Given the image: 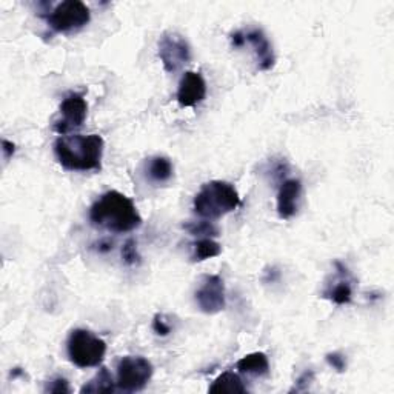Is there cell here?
<instances>
[{
	"mask_svg": "<svg viewBox=\"0 0 394 394\" xmlns=\"http://www.w3.org/2000/svg\"><path fill=\"white\" fill-rule=\"evenodd\" d=\"M90 221L97 228L121 234L139 228L142 216L130 197L111 190L91 205Z\"/></svg>",
	"mask_w": 394,
	"mask_h": 394,
	"instance_id": "obj_1",
	"label": "cell"
},
{
	"mask_svg": "<svg viewBox=\"0 0 394 394\" xmlns=\"http://www.w3.org/2000/svg\"><path fill=\"white\" fill-rule=\"evenodd\" d=\"M105 142L99 134L90 136H66L54 142V154L68 171H100L102 170Z\"/></svg>",
	"mask_w": 394,
	"mask_h": 394,
	"instance_id": "obj_2",
	"label": "cell"
},
{
	"mask_svg": "<svg viewBox=\"0 0 394 394\" xmlns=\"http://www.w3.org/2000/svg\"><path fill=\"white\" fill-rule=\"evenodd\" d=\"M192 205L197 216L208 221H216L234 211L240 205V197L231 183L211 180L200 188Z\"/></svg>",
	"mask_w": 394,
	"mask_h": 394,
	"instance_id": "obj_3",
	"label": "cell"
},
{
	"mask_svg": "<svg viewBox=\"0 0 394 394\" xmlns=\"http://www.w3.org/2000/svg\"><path fill=\"white\" fill-rule=\"evenodd\" d=\"M66 351L71 362L79 368H94L104 362L106 343L88 330L75 328L66 340Z\"/></svg>",
	"mask_w": 394,
	"mask_h": 394,
	"instance_id": "obj_4",
	"label": "cell"
},
{
	"mask_svg": "<svg viewBox=\"0 0 394 394\" xmlns=\"http://www.w3.org/2000/svg\"><path fill=\"white\" fill-rule=\"evenodd\" d=\"M44 18L53 31L73 32L87 27L91 20V11L80 0H65L57 4Z\"/></svg>",
	"mask_w": 394,
	"mask_h": 394,
	"instance_id": "obj_5",
	"label": "cell"
},
{
	"mask_svg": "<svg viewBox=\"0 0 394 394\" xmlns=\"http://www.w3.org/2000/svg\"><path fill=\"white\" fill-rule=\"evenodd\" d=\"M154 368L148 359L142 356L122 357L117 365V388L125 393L144 390L153 377Z\"/></svg>",
	"mask_w": 394,
	"mask_h": 394,
	"instance_id": "obj_6",
	"label": "cell"
},
{
	"mask_svg": "<svg viewBox=\"0 0 394 394\" xmlns=\"http://www.w3.org/2000/svg\"><path fill=\"white\" fill-rule=\"evenodd\" d=\"M159 57L166 73H178L191 62V47L179 32L165 31L159 39Z\"/></svg>",
	"mask_w": 394,
	"mask_h": 394,
	"instance_id": "obj_7",
	"label": "cell"
},
{
	"mask_svg": "<svg viewBox=\"0 0 394 394\" xmlns=\"http://www.w3.org/2000/svg\"><path fill=\"white\" fill-rule=\"evenodd\" d=\"M59 114L61 117L54 121L53 128L61 136H66L68 133L79 130L85 122L88 114L87 100L82 94L71 93L62 100L61 106H59Z\"/></svg>",
	"mask_w": 394,
	"mask_h": 394,
	"instance_id": "obj_8",
	"label": "cell"
},
{
	"mask_svg": "<svg viewBox=\"0 0 394 394\" xmlns=\"http://www.w3.org/2000/svg\"><path fill=\"white\" fill-rule=\"evenodd\" d=\"M195 299L200 312H204L205 314L221 313L226 305L223 279L216 274L205 276L196 291Z\"/></svg>",
	"mask_w": 394,
	"mask_h": 394,
	"instance_id": "obj_9",
	"label": "cell"
},
{
	"mask_svg": "<svg viewBox=\"0 0 394 394\" xmlns=\"http://www.w3.org/2000/svg\"><path fill=\"white\" fill-rule=\"evenodd\" d=\"M207 97V82L200 73L187 71L180 79L178 102L180 106H196Z\"/></svg>",
	"mask_w": 394,
	"mask_h": 394,
	"instance_id": "obj_10",
	"label": "cell"
},
{
	"mask_svg": "<svg viewBox=\"0 0 394 394\" xmlns=\"http://www.w3.org/2000/svg\"><path fill=\"white\" fill-rule=\"evenodd\" d=\"M302 183L299 179H287L281 183L278 192V213L281 219H291L297 213Z\"/></svg>",
	"mask_w": 394,
	"mask_h": 394,
	"instance_id": "obj_11",
	"label": "cell"
},
{
	"mask_svg": "<svg viewBox=\"0 0 394 394\" xmlns=\"http://www.w3.org/2000/svg\"><path fill=\"white\" fill-rule=\"evenodd\" d=\"M339 271V278L334 281V285H328L322 293V297L334 302L336 305H347L353 299V278H351L347 266L340 262L334 264Z\"/></svg>",
	"mask_w": 394,
	"mask_h": 394,
	"instance_id": "obj_12",
	"label": "cell"
},
{
	"mask_svg": "<svg viewBox=\"0 0 394 394\" xmlns=\"http://www.w3.org/2000/svg\"><path fill=\"white\" fill-rule=\"evenodd\" d=\"M245 35V44H250L254 48V53L257 57V65L261 71L271 70L276 63V56L273 51V47L270 40L265 36V32L259 28L248 30Z\"/></svg>",
	"mask_w": 394,
	"mask_h": 394,
	"instance_id": "obj_13",
	"label": "cell"
},
{
	"mask_svg": "<svg viewBox=\"0 0 394 394\" xmlns=\"http://www.w3.org/2000/svg\"><path fill=\"white\" fill-rule=\"evenodd\" d=\"M145 173H147V179L151 183H154V185H162V183H166L173 178L174 168L170 159H166L164 156H156V157H151L147 162Z\"/></svg>",
	"mask_w": 394,
	"mask_h": 394,
	"instance_id": "obj_14",
	"label": "cell"
},
{
	"mask_svg": "<svg viewBox=\"0 0 394 394\" xmlns=\"http://www.w3.org/2000/svg\"><path fill=\"white\" fill-rule=\"evenodd\" d=\"M238 370L244 374L250 376H265L270 371V362L265 353H250L242 357L238 362Z\"/></svg>",
	"mask_w": 394,
	"mask_h": 394,
	"instance_id": "obj_15",
	"label": "cell"
},
{
	"mask_svg": "<svg viewBox=\"0 0 394 394\" xmlns=\"http://www.w3.org/2000/svg\"><path fill=\"white\" fill-rule=\"evenodd\" d=\"M117 383L113 381V374L108 368L102 367L99 373L91 379L87 385H83L80 393L82 394H102V393H114Z\"/></svg>",
	"mask_w": 394,
	"mask_h": 394,
	"instance_id": "obj_16",
	"label": "cell"
},
{
	"mask_svg": "<svg viewBox=\"0 0 394 394\" xmlns=\"http://www.w3.org/2000/svg\"><path fill=\"white\" fill-rule=\"evenodd\" d=\"M209 393H247V387L242 382L239 374L226 371L221 374L217 379L211 383V387L208 390Z\"/></svg>",
	"mask_w": 394,
	"mask_h": 394,
	"instance_id": "obj_17",
	"label": "cell"
},
{
	"mask_svg": "<svg viewBox=\"0 0 394 394\" xmlns=\"http://www.w3.org/2000/svg\"><path fill=\"white\" fill-rule=\"evenodd\" d=\"M222 253V247L221 244H217L216 240L209 239V238H204L199 239L197 242L192 244V256L191 261L192 262H204L207 259H213L221 256Z\"/></svg>",
	"mask_w": 394,
	"mask_h": 394,
	"instance_id": "obj_18",
	"label": "cell"
},
{
	"mask_svg": "<svg viewBox=\"0 0 394 394\" xmlns=\"http://www.w3.org/2000/svg\"><path fill=\"white\" fill-rule=\"evenodd\" d=\"M185 228L192 236H199V238H217L219 236V230L217 226L209 222V221H199V222H190L183 225Z\"/></svg>",
	"mask_w": 394,
	"mask_h": 394,
	"instance_id": "obj_19",
	"label": "cell"
},
{
	"mask_svg": "<svg viewBox=\"0 0 394 394\" xmlns=\"http://www.w3.org/2000/svg\"><path fill=\"white\" fill-rule=\"evenodd\" d=\"M122 257L127 265H139L142 262L140 254L137 251V244L134 239H128L122 247Z\"/></svg>",
	"mask_w": 394,
	"mask_h": 394,
	"instance_id": "obj_20",
	"label": "cell"
},
{
	"mask_svg": "<svg viewBox=\"0 0 394 394\" xmlns=\"http://www.w3.org/2000/svg\"><path fill=\"white\" fill-rule=\"evenodd\" d=\"M45 393H53V394H68L71 393L70 383L65 377H54L53 381H49L45 387Z\"/></svg>",
	"mask_w": 394,
	"mask_h": 394,
	"instance_id": "obj_21",
	"label": "cell"
},
{
	"mask_svg": "<svg viewBox=\"0 0 394 394\" xmlns=\"http://www.w3.org/2000/svg\"><path fill=\"white\" fill-rule=\"evenodd\" d=\"M326 364H328L333 370H336L338 373H343L347 370V359L339 351H334V353H328L325 356Z\"/></svg>",
	"mask_w": 394,
	"mask_h": 394,
	"instance_id": "obj_22",
	"label": "cell"
},
{
	"mask_svg": "<svg viewBox=\"0 0 394 394\" xmlns=\"http://www.w3.org/2000/svg\"><path fill=\"white\" fill-rule=\"evenodd\" d=\"M153 330L157 336H168L171 333V325L165 321L162 314H156L153 321Z\"/></svg>",
	"mask_w": 394,
	"mask_h": 394,
	"instance_id": "obj_23",
	"label": "cell"
},
{
	"mask_svg": "<svg viewBox=\"0 0 394 394\" xmlns=\"http://www.w3.org/2000/svg\"><path fill=\"white\" fill-rule=\"evenodd\" d=\"M314 381V373L312 371V370H308V371H305L304 374H302L299 379L296 381V383H295V388H291V393H299V391H305V390H308V387H309V383H312Z\"/></svg>",
	"mask_w": 394,
	"mask_h": 394,
	"instance_id": "obj_24",
	"label": "cell"
},
{
	"mask_svg": "<svg viewBox=\"0 0 394 394\" xmlns=\"http://www.w3.org/2000/svg\"><path fill=\"white\" fill-rule=\"evenodd\" d=\"M14 151H16V145L13 144V142L4 139L2 140V153H4L5 161H10V159L14 156Z\"/></svg>",
	"mask_w": 394,
	"mask_h": 394,
	"instance_id": "obj_25",
	"label": "cell"
},
{
	"mask_svg": "<svg viewBox=\"0 0 394 394\" xmlns=\"http://www.w3.org/2000/svg\"><path fill=\"white\" fill-rule=\"evenodd\" d=\"M114 248V244L110 239H100L97 244H94V250H97L99 253H108Z\"/></svg>",
	"mask_w": 394,
	"mask_h": 394,
	"instance_id": "obj_26",
	"label": "cell"
},
{
	"mask_svg": "<svg viewBox=\"0 0 394 394\" xmlns=\"http://www.w3.org/2000/svg\"><path fill=\"white\" fill-rule=\"evenodd\" d=\"M231 45L234 48H242L245 45V35L244 31H236L231 35Z\"/></svg>",
	"mask_w": 394,
	"mask_h": 394,
	"instance_id": "obj_27",
	"label": "cell"
},
{
	"mask_svg": "<svg viewBox=\"0 0 394 394\" xmlns=\"http://www.w3.org/2000/svg\"><path fill=\"white\" fill-rule=\"evenodd\" d=\"M271 271H273V273H268V278H264V281H265V282H270V281H271V282H274L276 279L279 278V271H278V270H274V268H273Z\"/></svg>",
	"mask_w": 394,
	"mask_h": 394,
	"instance_id": "obj_28",
	"label": "cell"
},
{
	"mask_svg": "<svg viewBox=\"0 0 394 394\" xmlns=\"http://www.w3.org/2000/svg\"><path fill=\"white\" fill-rule=\"evenodd\" d=\"M19 376H25V371L22 370V368H14V370L11 371V377L13 379H16V377H19Z\"/></svg>",
	"mask_w": 394,
	"mask_h": 394,
	"instance_id": "obj_29",
	"label": "cell"
}]
</instances>
